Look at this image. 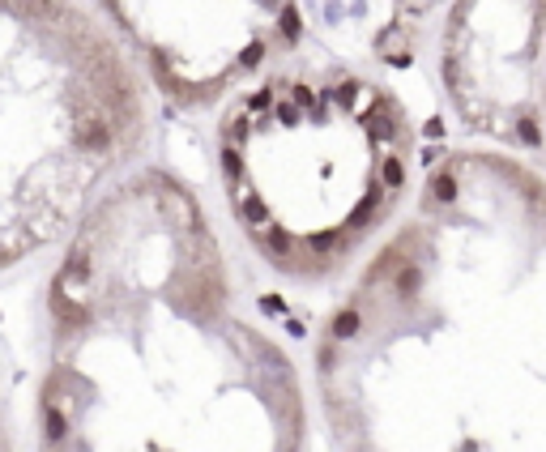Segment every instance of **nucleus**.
I'll list each match as a JSON object with an SVG mask.
<instances>
[{
    "label": "nucleus",
    "instance_id": "obj_3",
    "mask_svg": "<svg viewBox=\"0 0 546 452\" xmlns=\"http://www.w3.org/2000/svg\"><path fill=\"white\" fill-rule=\"evenodd\" d=\"M355 329H359V312L355 308H346L341 316H333V341H346V337H355Z\"/></svg>",
    "mask_w": 546,
    "mask_h": 452
},
{
    "label": "nucleus",
    "instance_id": "obj_5",
    "mask_svg": "<svg viewBox=\"0 0 546 452\" xmlns=\"http://www.w3.org/2000/svg\"><path fill=\"white\" fill-rule=\"evenodd\" d=\"M431 192H435L440 200H453V196H457V180H453L449 171H440L435 180H431Z\"/></svg>",
    "mask_w": 546,
    "mask_h": 452
},
{
    "label": "nucleus",
    "instance_id": "obj_6",
    "mask_svg": "<svg viewBox=\"0 0 546 452\" xmlns=\"http://www.w3.org/2000/svg\"><path fill=\"white\" fill-rule=\"evenodd\" d=\"M397 290H402V294H414L418 290V269H402V278H397Z\"/></svg>",
    "mask_w": 546,
    "mask_h": 452
},
{
    "label": "nucleus",
    "instance_id": "obj_1",
    "mask_svg": "<svg viewBox=\"0 0 546 452\" xmlns=\"http://www.w3.org/2000/svg\"><path fill=\"white\" fill-rule=\"evenodd\" d=\"M137 141L133 73L86 9L0 5V273L77 231Z\"/></svg>",
    "mask_w": 546,
    "mask_h": 452
},
{
    "label": "nucleus",
    "instance_id": "obj_4",
    "mask_svg": "<svg viewBox=\"0 0 546 452\" xmlns=\"http://www.w3.org/2000/svg\"><path fill=\"white\" fill-rule=\"evenodd\" d=\"M239 214H243L247 222H252V226H265V222H269V209H265V200H261V196H243Z\"/></svg>",
    "mask_w": 546,
    "mask_h": 452
},
{
    "label": "nucleus",
    "instance_id": "obj_7",
    "mask_svg": "<svg viewBox=\"0 0 546 452\" xmlns=\"http://www.w3.org/2000/svg\"><path fill=\"white\" fill-rule=\"evenodd\" d=\"M384 180L397 188V184H402V162H397V158H388V167H384Z\"/></svg>",
    "mask_w": 546,
    "mask_h": 452
},
{
    "label": "nucleus",
    "instance_id": "obj_2",
    "mask_svg": "<svg viewBox=\"0 0 546 452\" xmlns=\"http://www.w3.org/2000/svg\"><path fill=\"white\" fill-rule=\"evenodd\" d=\"M17 422H13V406H9V393H5V380H0V452H21L17 448Z\"/></svg>",
    "mask_w": 546,
    "mask_h": 452
},
{
    "label": "nucleus",
    "instance_id": "obj_8",
    "mask_svg": "<svg viewBox=\"0 0 546 452\" xmlns=\"http://www.w3.org/2000/svg\"><path fill=\"white\" fill-rule=\"evenodd\" d=\"M520 141H525V145H538V129H534V120H520Z\"/></svg>",
    "mask_w": 546,
    "mask_h": 452
}]
</instances>
